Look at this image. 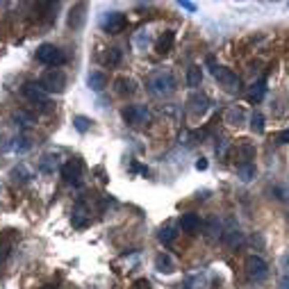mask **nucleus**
I'll use <instances>...</instances> for the list:
<instances>
[{
    "label": "nucleus",
    "instance_id": "nucleus-1",
    "mask_svg": "<svg viewBox=\"0 0 289 289\" xmlns=\"http://www.w3.org/2000/svg\"><path fill=\"white\" fill-rule=\"evenodd\" d=\"M146 87L153 96H169V93L176 91V78L169 69H160V71H153L146 80Z\"/></svg>",
    "mask_w": 289,
    "mask_h": 289
},
{
    "label": "nucleus",
    "instance_id": "nucleus-2",
    "mask_svg": "<svg viewBox=\"0 0 289 289\" xmlns=\"http://www.w3.org/2000/svg\"><path fill=\"white\" fill-rule=\"evenodd\" d=\"M39 87L44 89L46 93H62L66 89V73L62 69H50L41 75Z\"/></svg>",
    "mask_w": 289,
    "mask_h": 289
},
{
    "label": "nucleus",
    "instance_id": "nucleus-3",
    "mask_svg": "<svg viewBox=\"0 0 289 289\" xmlns=\"http://www.w3.org/2000/svg\"><path fill=\"white\" fill-rule=\"evenodd\" d=\"M121 116L127 125H146L151 121V112H148L146 105H125L121 109Z\"/></svg>",
    "mask_w": 289,
    "mask_h": 289
},
{
    "label": "nucleus",
    "instance_id": "nucleus-4",
    "mask_svg": "<svg viewBox=\"0 0 289 289\" xmlns=\"http://www.w3.org/2000/svg\"><path fill=\"white\" fill-rule=\"evenodd\" d=\"M37 59L46 66H59L66 62V55L62 53V48H57L55 44H41L37 48Z\"/></svg>",
    "mask_w": 289,
    "mask_h": 289
},
{
    "label": "nucleus",
    "instance_id": "nucleus-5",
    "mask_svg": "<svg viewBox=\"0 0 289 289\" xmlns=\"http://www.w3.org/2000/svg\"><path fill=\"white\" fill-rule=\"evenodd\" d=\"M244 266H246V275H248L250 280H255V282H260V280H264L266 275H269L266 262L262 260V257H257V255H248Z\"/></svg>",
    "mask_w": 289,
    "mask_h": 289
},
{
    "label": "nucleus",
    "instance_id": "nucleus-6",
    "mask_svg": "<svg viewBox=\"0 0 289 289\" xmlns=\"http://www.w3.org/2000/svg\"><path fill=\"white\" fill-rule=\"evenodd\" d=\"M100 25H103V30L109 32V35H118V32L125 30L127 19L123 12H107V14H103V19H100Z\"/></svg>",
    "mask_w": 289,
    "mask_h": 289
},
{
    "label": "nucleus",
    "instance_id": "nucleus-7",
    "mask_svg": "<svg viewBox=\"0 0 289 289\" xmlns=\"http://www.w3.org/2000/svg\"><path fill=\"white\" fill-rule=\"evenodd\" d=\"M214 78L219 80V84L226 91H239V87H241V80H239V75L235 73V71H230V69H226V66H216V71H214Z\"/></svg>",
    "mask_w": 289,
    "mask_h": 289
},
{
    "label": "nucleus",
    "instance_id": "nucleus-8",
    "mask_svg": "<svg viewBox=\"0 0 289 289\" xmlns=\"http://www.w3.org/2000/svg\"><path fill=\"white\" fill-rule=\"evenodd\" d=\"M62 178L66 185H75V187L82 182V162H80L78 157L62 164Z\"/></svg>",
    "mask_w": 289,
    "mask_h": 289
},
{
    "label": "nucleus",
    "instance_id": "nucleus-9",
    "mask_svg": "<svg viewBox=\"0 0 289 289\" xmlns=\"http://www.w3.org/2000/svg\"><path fill=\"white\" fill-rule=\"evenodd\" d=\"M23 96L30 100V103H35V105H48V93L44 91V89L39 87V84H35V82H28L23 87Z\"/></svg>",
    "mask_w": 289,
    "mask_h": 289
},
{
    "label": "nucleus",
    "instance_id": "nucleus-10",
    "mask_svg": "<svg viewBox=\"0 0 289 289\" xmlns=\"http://www.w3.org/2000/svg\"><path fill=\"white\" fill-rule=\"evenodd\" d=\"M187 103H189V112L194 116H203L210 109V98H207L205 93H191V98Z\"/></svg>",
    "mask_w": 289,
    "mask_h": 289
},
{
    "label": "nucleus",
    "instance_id": "nucleus-11",
    "mask_svg": "<svg viewBox=\"0 0 289 289\" xmlns=\"http://www.w3.org/2000/svg\"><path fill=\"white\" fill-rule=\"evenodd\" d=\"M84 12H87V5H84V3H78V5L71 7V12H69V28L71 30H80V28H82L84 16H87Z\"/></svg>",
    "mask_w": 289,
    "mask_h": 289
},
{
    "label": "nucleus",
    "instance_id": "nucleus-12",
    "mask_svg": "<svg viewBox=\"0 0 289 289\" xmlns=\"http://www.w3.org/2000/svg\"><path fill=\"white\" fill-rule=\"evenodd\" d=\"M223 121H226L228 125H241V123H246L244 107H239V105H230V107L226 109V114H223Z\"/></svg>",
    "mask_w": 289,
    "mask_h": 289
},
{
    "label": "nucleus",
    "instance_id": "nucleus-13",
    "mask_svg": "<svg viewBox=\"0 0 289 289\" xmlns=\"http://www.w3.org/2000/svg\"><path fill=\"white\" fill-rule=\"evenodd\" d=\"M91 221V210L84 205V201H78V207L73 210V226L75 228H84Z\"/></svg>",
    "mask_w": 289,
    "mask_h": 289
},
{
    "label": "nucleus",
    "instance_id": "nucleus-14",
    "mask_svg": "<svg viewBox=\"0 0 289 289\" xmlns=\"http://www.w3.org/2000/svg\"><path fill=\"white\" fill-rule=\"evenodd\" d=\"M173 44H176V32L167 30V32H164V35L157 39V44H155L157 55H169L173 50Z\"/></svg>",
    "mask_w": 289,
    "mask_h": 289
},
{
    "label": "nucleus",
    "instance_id": "nucleus-15",
    "mask_svg": "<svg viewBox=\"0 0 289 289\" xmlns=\"http://www.w3.org/2000/svg\"><path fill=\"white\" fill-rule=\"evenodd\" d=\"M264 93H266V80L262 78V80H257V82L250 84L248 93H246V98H248L250 103H260V100L264 98Z\"/></svg>",
    "mask_w": 289,
    "mask_h": 289
},
{
    "label": "nucleus",
    "instance_id": "nucleus-16",
    "mask_svg": "<svg viewBox=\"0 0 289 289\" xmlns=\"http://www.w3.org/2000/svg\"><path fill=\"white\" fill-rule=\"evenodd\" d=\"M180 228H182V232H196L198 228H201V219H198V214H194V212L182 214L180 216Z\"/></svg>",
    "mask_w": 289,
    "mask_h": 289
},
{
    "label": "nucleus",
    "instance_id": "nucleus-17",
    "mask_svg": "<svg viewBox=\"0 0 289 289\" xmlns=\"http://www.w3.org/2000/svg\"><path fill=\"white\" fill-rule=\"evenodd\" d=\"M155 269L160 271V273H173L176 271V264H173L171 255L169 253H160L155 257Z\"/></svg>",
    "mask_w": 289,
    "mask_h": 289
},
{
    "label": "nucleus",
    "instance_id": "nucleus-18",
    "mask_svg": "<svg viewBox=\"0 0 289 289\" xmlns=\"http://www.w3.org/2000/svg\"><path fill=\"white\" fill-rule=\"evenodd\" d=\"M87 84L93 89V91H103V89L107 87V75L100 73V71H91L87 78Z\"/></svg>",
    "mask_w": 289,
    "mask_h": 289
},
{
    "label": "nucleus",
    "instance_id": "nucleus-19",
    "mask_svg": "<svg viewBox=\"0 0 289 289\" xmlns=\"http://www.w3.org/2000/svg\"><path fill=\"white\" fill-rule=\"evenodd\" d=\"M59 167V155H53V153H50V155H44L41 157V162H39V171L41 173H55V169Z\"/></svg>",
    "mask_w": 289,
    "mask_h": 289
},
{
    "label": "nucleus",
    "instance_id": "nucleus-20",
    "mask_svg": "<svg viewBox=\"0 0 289 289\" xmlns=\"http://www.w3.org/2000/svg\"><path fill=\"white\" fill-rule=\"evenodd\" d=\"M114 87H116V93H121V96L134 93V82L130 78H125V75H118V78L114 80Z\"/></svg>",
    "mask_w": 289,
    "mask_h": 289
},
{
    "label": "nucleus",
    "instance_id": "nucleus-21",
    "mask_svg": "<svg viewBox=\"0 0 289 289\" xmlns=\"http://www.w3.org/2000/svg\"><path fill=\"white\" fill-rule=\"evenodd\" d=\"M12 244H14V230H7V235L0 239V264H3V262L10 257Z\"/></svg>",
    "mask_w": 289,
    "mask_h": 289
},
{
    "label": "nucleus",
    "instance_id": "nucleus-22",
    "mask_svg": "<svg viewBox=\"0 0 289 289\" xmlns=\"http://www.w3.org/2000/svg\"><path fill=\"white\" fill-rule=\"evenodd\" d=\"M203 82V69L201 66H189L187 69V84H189L191 89H198Z\"/></svg>",
    "mask_w": 289,
    "mask_h": 289
},
{
    "label": "nucleus",
    "instance_id": "nucleus-23",
    "mask_svg": "<svg viewBox=\"0 0 289 289\" xmlns=\"http://www.w3.org/2000/svg\"><path fill=\"white\" fill-rule=\"evenodd\" d=\"M10 176H12V180H14L16 185H25V182H28L30 178H32V173H30L28 169L23 167V164H19V167H14V169H12V173H10Z\"/></svg>",
    "mask_w": 289,
    "mask_h": 289
},
{
    "label": "nucleus",
    "instance_id": "nucleus-24",
    "mask_svg": "<svg viewBox=\"0 0 289 289\" xmlns=\"http://www.w3.org/2000/svg\"><path fill=\"white\" fill-rule=\"evenodd\" d=\"M237 176H239L244 182H250L255 176H257V169H255L253 162H250V164H239V167H237Z\"/></svg>",
    "mask_w": 289,
    "mask_h": 289
},
{
    "label": "nucleus",
    "instance_id": "nucleus-25",
    "mask_svg": "<svg viewBox=\"0 0 289 289\" xmlns=\"http://www.w3.org/2000/svg\"><path fill=\"white\" fill-rule=\"evenodd\" d=\"M121 57H123V53H121V48H107V53H105V64L107 66H118L121 64Z\"/></svg>",
    "mask_w": 289,
    "mask_h": 289
},
{
    "label": "nucleus",
    "instance_id": "nucleus-26",
    "mask_svg": "<svg viewBox=\"0 0 289 289\" xmlns=\"http://www.w3.org/2000/svg\"><path fill=\"white\" fill-rule=\"evenodd\" d=\"M239 157H241V164H250V160H255V146L253 143H241Z\"/></svg>",
    "mask_w": 289,
    "mask_h": 289
},
{
    "label": "nucleus",
    "instance_id": "nucleus-27",
    "mask_svg": "<svg viewBox=\"0 0 289 289\" xmlns=\"http://www.w3.org/2000/svg\"><path fill=\"white\" fill-rule=\"evenodd\" d=\"M223 241H226L230 248H235V246H239L241 241H244V235H241V232L235 228V230H228L226 235H223Z\"/></svg>",
    "mask_w": 289,
    "mask_h": 289
},
{
    "label": "nucleus",
    "instance_id": "nucleus-28",
    "mask_svg": "<svg viewBox=\"0 0 289 289\" xmlns=\"http://www.w3.org/2000/svg\"><path fill=\"white\" fill-rule=\"evenodd\" d=\"M176 237H178V232H176V228H173V226H164L162 230L157 232V239L162 241V244H171Z\"/></svg>",
    "mask_w": 289,
    "mask_h": 289
},
{
    "label": "nucleus",
    "instance_id": "nucleus-29",
    "mask_svg": "<svg viewBox=\"0 0 289 289\" xmlns=\"http://www.w3.org/2000/svg\"><path fill=\"white\" fill-rule=\"evenodd\" d=\"M250 130H253V132H257V134L264 132V116H262L260 112H255L253 116H250Z\"/></svg>",
    "mask_w": 289,
    "mask_h": 289
},
{
    "label": "nucleus",
    "instance_id": "nucleus-30",
    "mask_svg": "<svg viewBox=\"0 0 289 289\" xmlns=\"http://www.w3.org/2000/svg\"><path fill=\"white\" fill-rule=\"evenodd\" d=\"M73 125H75V130H80V132H87L89 127H91V118H87V116H73Z\"/></svg>",
    "mask_w": 289,
    "mask_h": 289
},
{
    "label": "nucleus",
    "instance_id": "nucleus-31",
    "mask_svg": "<svg viewBox=\"0 0 289 289\" xmlns=\"http://www.w3.org/2000/svg\"><path fill=\"white\" fill-rule=\"evenodd\" d=\"M134 46H137V48H141V50L148 46V32H146V30H139L137 35H134Z\"/></svg>",
    "mask_w": 289,
    "mask_h": 289
},
{
    "label": "nucleus",
    "instance_id": "nucleus-32",
    "mask_svg": "<svg viewBox=\"0 0 289 289\" xmlns=\"http://www.w3.org/2000/svg\"><path fill=\"white\" fill-rule=\"evenodd\" d=\"M14 148H16V151H21V153H25L30 148V139L28 137H19V139H16V143H14Z\"/></svg>",
    "mask_w": 289,
    "mask_h": 289
},
{
    "label": "nucleus",
    "instance_id": "nucleus-33",
    "mask_svg": "<svg viewBox=\"0 0 289 289\" xmlns=\"http://www.w3.org/2000/svg\"><path fill=\"white\" fill-rule=\"evenodd\" d=\"M228 146H230V141H228V139H221V143H216V155H219V157H226Z\"/></svg>",
    "mask_w": 289,
    "mask_h": 289
},
{
    "label": "nucleus",
    "instance_id": "nucleus-34",
    "mask_svg": "<svg viewBox=\"0 0 289 289\" xmlns=\"http://www.w3.org/2000/svg\"><path fill=\"white\" fill-rule=\"evenodd\" d=\"M273 194H275V198L278 201H289V191L287 189H282V187H273Z\"/></svg>",
    "mask_w": 289,
    "mask_h": 289
},
{
    "label": "nucleus",
    "instance_id": "nucleus-35",
    "mask_svg": "<svg viewBox=\"0 0 289 289\" xmlns=\"http://www.w3.org/2000/svg\"><path fill=\"white\" fill-rule=\"evenodd\" d=\"M132 289H151V280L137 278V280H134V284H132Z\"/></svg>",
    "mask_w": 289,
    "mask_h": 289
},
{
    "label": "nucleus",
    "instance_id": "nucleus-36",
    "mask_svg": "<svg viewBox=\"0 0 289 289\" xmlns=\"http://www.w3.org/2000/svg\"><path fill=\"white\" fill-rule=\"evenodd\" d=\"M180 7H182V10H187V12H196V5L189 3V0H180Z\"/></svg>",
    "mask_w": 289,
    "mask_h": 289
},
{
    "label": "nucleus",
    "instance_id": "nucleus-37",
    "mask_svg": "<svg viewBox=\"0 0 289 289\" xmlns=\"http://www.w3.org/2000/svg\"><path fill=\"white\" fill-rule=\"evenodd\" d=\"M278 143H289V130H282L278 134Z\"/></svg>",
    "mask_w": 289,
    "mask_h": 289
},
{
    "label": "nucleus",
    "instance_id": "nucleus-38",
    "mask_svg": "<svg viewBox=\"0 0 289 289\" xmlns=\"http://www.w3.org/2000/svg\"><path fill=\"white\" fill-rule=\"evenodd\" d=\"M196 169H198V171H205V169H207V160H203V157H201V160H196Z\"/></svg>",
    "mask_w": 289,
    "mask_h": 289
},
{
    "label": "nucleus",
    "instance_id": "nucleus-39",
    "mask_svg": "<svg viewBox=\"0 0 289 289\" xmlns=\"http://www.w3.org/2000/svg\"><path fill=\"white\" fill-rule=\"evenodd\" d=\"M39 289H57L55 284H44V287H39Z\"/></svg>",
    "mask_w": 289,
    "mask_h": 289
}]
</instances>
